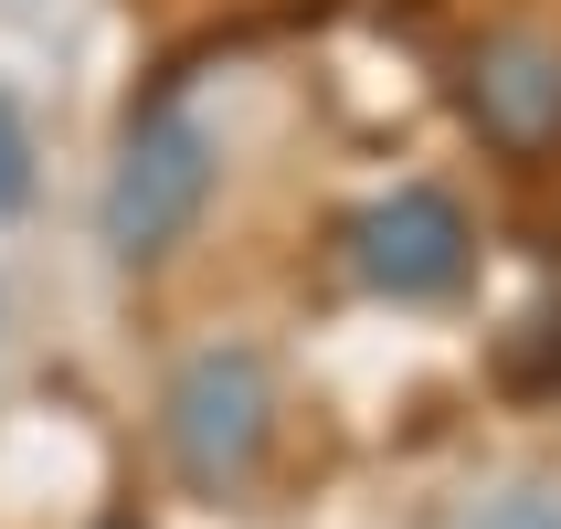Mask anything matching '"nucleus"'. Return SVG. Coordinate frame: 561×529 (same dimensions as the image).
I'll return each mask as SVG.
<instances>
[{
    "instance_id": "obj_2",
    "label": "nucleus",
    "mask_w": 561,
    "mask_h": 529,
    "mask_svg": "<svg viewBox=\"0 0 561 529\" xmlns=\"http://www.w3.org/2000/svg\"><path fill=\"white\" fill-rule=\"evenodd\" d=\"M202 191H213V138H202V117H191V106H149V117L127 127L117 170H106V202H95L106 254H117V265H159V254L202 222Z\"/></svg>"
},
{
    "instance_id": "obj_1",
    "label": "nucleus",
    "mask_w": 561,
    "mask_h": 529,
    "mask_svg": "<svg viewBox=\"0 0 561 529\" xmlns=\"http://www.w3.org/2000/svg\"><path fill=\"white\" fill-rule=\"evenodd\" d=\"M159 435H170V467H181L202 498H233V487L265 467V445H276V371H265L254 349H191L181 381H170Z\"/></svg>"
},
{
    "instance_id": "obj_4",
    "label": "nucleus",
    "mask_w": 561,
    "mask_h": 529,
    "mask_svg": "<svg viewBox=\"0 0 561 529\" xmlns=\"http://www.w3.org/2000/svg\"><path fill=\"white\" fill-rule=\"evenodd\" d=\"M467 117L488 149L551 159L561 149V43L551 32H488L467 54Z\"/></svg>"
},
{
    "instance_id": "obj_3",
    "label": "nucleus",
    "mask_w": 561,
    "mask_h": 529,
    "mask_svg": "<svg viewBox=\"0 0 561 529\" xmlns=\"http://www.w3.org/2000/svg\"><path fill=\"white\" fill-rule=\"evenodd\" d=\"M350 265L381 297H445V286H467V212L435 181H403L350 222Z\"/></svg>"
},
{
    "instance_id": "obj_5",
    "label": "nucleus",
    "mask_w": 561,
    "mask_h": 529,
    "mask_svg": "<svg viewBox=\"0 0 561 529\" xmlns=\"http://www.w3.org/2000/svg\"><path fill=\"white\" fill-rule=\"evenodd\" d=\"M22 170H32V159H22V127H11V106H0V202L22 191Z\"/></svg>"
}]
</instances>
